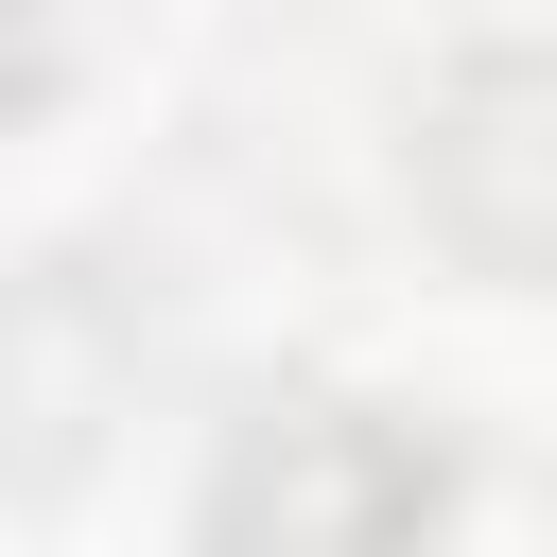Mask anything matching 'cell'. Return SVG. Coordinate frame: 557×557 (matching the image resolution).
Here are the masks:
<instances>
[{
	"mask_svg": "<svg viewBox=\"0 0 557 557\" xmlns=\"http://www.w3.org/2000/svg\"><path fill=\"white\" fill-rule=\"evenodd\" d=\"M226 487H278V557H418L435 540V453L400 418H348V400L244 435Z\"/></svg>",
	"mask_w": 557,
	"mask_h": 557,
	"instance_id": "6da1fadb",
	"label": "cell"
},
{
	"mask_svg": "<svg viewBox=\"0 0 557 557\" xmlns=\"http://www.w3.org/2000/svg\"><path fill=\"white\" fill-rule=\"evenodd\" d=\"M52 87V0H0V104Z\"/></svg>",
	"mask_w": 557,
	"mask_h": 557,
	"instance_id": "7a4b0ae2",
	"label": "cell"
}]
</instances>
